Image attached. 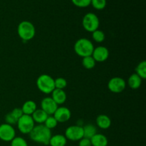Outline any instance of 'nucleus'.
<instances>
[{
    "instance_id": "2",
    "label": "nucleus",
    "mask_w": 146,
    "mask_h": 146,
    "mask_svg": "<svg viewBox=\"0 0 146 146\" xmlns=\"http://www.w3.org/2000/svg\"><path fill=\"white\" fill-rule=\"evenodd\" d=\"M74 48L76 54L84 58L92 55L94 46L89 39L86 38H81L76 41Z\"/></svg>"
},
{
    "instance_id": "16",
    "label": "nucleus",
    "mask_w": 146,
    "mask_h": 146,
    "mask_svg": "<svg viewBox=\"0 0 146 146\" xmlns=\"http://www.w3.org/2000/svg\"><path fill=\"white\" fill-rule=\"evenodd\" d=\"M67 143V139L64 135L56 134L51 135L49 141V144L51 146H65Z\"/></svg>"
},
{
    "instance_id": "22",
    "label": "nucleus",
    "mask_w": 146,
    "mask_h": 146,
    "mask_svg": "<svg viewBox=\"0 0 146 146\" xmlns=\"http://www.w3.org/2000/svg\"><path fill=\"white\" fill-rule=\"evenodd\" d=\"M82 65L86 69H92L96 66V61L91 56L84 57L82 59Z\"/></svg>"
},
{
    "instance_id": "27",
    "label": "nucleus",
    "mask_w": 146,
    "mask_h": 146,
    "mask_svg": "<svg viewBox=\"0 0 146 146\" xmlns=\"http://www.w3.org/2000/svg\"><path fill=\"white\" fill-rule=\"evenodd\" d=\"M11 146H28V144L21 137H15L11 141Z\"/></svg>"
},
{
    "instance_id": "29",
    "label": "nucleus",
    "mask_w": 146,
    "mask_h": 146,
    "mask_svg": "<svg viewBox=\"0 0 146 146\" xmlns=\"http://www.w3.org/2000/svg\"><path fill=\"white\" fill-rule=\"evenodd\" d=\"M5 121L6 122H7L6 123L9 124V125H14V124H17L18 120H17V118H14V117L11 115V113H7V115H6Z\"/></svg>"
},
{
    "instance_id": "18",
    "label": "nucleus",
    "mask_w": 146,
    "mask_h": 146,
    "mask_svg": "<svg viewBox=\"0 0 146 146\" xmlns=\"http://www.w3.org/2000/svg\"><path fill=\"white\" fill-rule=\"evenodd\" d=\"M48 116V115H47V113H46L41 108L36 110L34 113L31 115L34 123H36L38 124H44Z\"/></svg>"
},
{
    "instance_id": "15",
    "label": "nucleus",
    "mask_w": 146,
    "mask_h": 146,
    "mask_svg": "<svg viewBox=\"0 0 146 146\" xmlns=\"http://www.w3.org/2000/svg\"><path fill=\"white\" fill-rule=\"evenodd\" d=\"M96 124L101 129H108L111 125V120L108 115L101 114L96 118Z\"/></svg>"
},
{
    "instance_id": "20",
    "label": "nucleus",
    "mask_w": 146,
    "mask_h": 146,
    "mask_svg": "<svg viewBox=\"0 0 146 146\" xmlns=\"http://www.w3.org/2000/svg\"><path fill=\"white\" fill-rule=\"evenodd\" d=\"M84 129V138L91 139L94 135L97 133L96 128L93 124H87L83 127Z\"/></svg>"
},
{
    "instance_id": "17",
    "label": "nucleus",
    "mask_w": 146,
    "mask_h": 146,
    "mask_svg": "<svg viewBox=\"0 0 146 146\" xmlns=\"http://www.w3.org/2000/svg\"><path fill=\"white\" fill-rule=\"evenodd\" d=\"M21 108L22 110L23 114L31 115L34 113V111L37 109L36 104L34 101H31V100L27 101L26 102H24V104H23L22 107Z\"/></svg>"
},
{
    "instance_id": "23",
    "label": "nucleus",
    "mask_w": 146,
    "mask_h": 146,
    "mask_svg": "<svg viewBox=\"0 0 146 146\" xmlns=\"http://www.w3.org/2000/svg\"><path fill=\"white\" fill-rule=\"evenodd\" d=\"M92 38L97 43H102L105 40L106 35L103 31L99 29H97L92 32Z\"/></svg>"
},
{
    "instance_id": "28",
    "label": "nucleus",
    "mask_w": 146,
    "mask_h": 146,
    "mask_svg": "<svg viewBox=\"0 0 146 146\" xmlns=\"http://www.w3.org/2000/svg\"><path fill=\"white\" fill-rule=\"evenodd\" d=\"M73 4L79 8H85L91 5V0H71Z\"/></svg>"
},
{
    "instance_id": "8",
    "label": "nucleus",
    "mask_w": 146,
    "mask_h": 146,
    "mask_svg": "<svg viewBox=\"0 0 146 146\" xmlns=\"http://www.w3.org/2000/svg\"><path fill=\"white\" fill-rule=\"evenodd\" d=\"M126 82L121 77H113L111 78L108 83V88L111 92L114 94H120L125 90Z\"/></svg>"
},
{
    "instance_id": "19",
    "label": "nucleus",
    "mask_w": 146,
    "mask_h": 146,
    "mask_svg": "<svg viewBox=\"0 0 146 146\" xmlns=\"http://www.w3.org/2000/svg\"><path fill=\"white\" fill-rule=\"evenodd\" d=\"M128 84L132 89H138L142 84V79L136 74H133L128 79Z\"/></svg>"
},
{
    "instance_id": "3",
    "label": "nucleus",
    "mask_w": 146,
    "mask_h": 146,
    "mask_svg": "<svg viewBox=\"0 0 146 146\" xmlns=\"http://www.w3.org/2000/svg\"><path fill=\"white\" fill-rule=\"evenodd\" d=\"M18 35L23 41H28L33 39L36 34V29L34 24L29 21H22L17 27Z\"/></svg>"
},
{
    "instance_id": "9",
    "label": "nucleus",
    "mask_w": 146,
    "mask_h": 146,
    "mask_svg": "<svg viewBox=\"0 0 146 146\" xmlns=\"http://www.w3.org/2000/svg\"><path fill=\"white\" fill-rule=\"evenodd\" d=\"M16 137L15 129L12 125L7 123L0 125V139L5 142H11Z\"/></svg>"
},
{
    "instance_id": "14",
    "label": "nucleus",
    "mask_w": 146,
    "mask_h": 146,
    "mask_svg": "<svg viewBox=\"0 0 146 146\" xmlns=\"http://www.w3.org/2000/svg\"><path fill=\"white\" fill-rule=\"evenodd\" d=\"M92 146H108V138L101 133H96L90 139Z\"/></svg>"
},
{
    "instance_id": "6",
    "label": "nucleus",
    "mask_w": 146,
    "mask_h": 146,
    "mask_svg": "<svg viewBox=\"0 0 146 146\" xmlns=\"http://www.w3.org/2000/svg\"><path fill=\"white\" fill-rule=\"evenodd\" d=\"M19 131L23 134H29L35 126V123L31 115L23 114L17 123Z\"/></svg>"
},
{
    "instance_id": "12",
    "label": "nucleus",
    "mask_w": 146,
    "mask_h": 146,
    "mask_svg": "<svg viewBox=\"0 0 146 146\" xmlns=\"http://www.w3.org/2000/svg\"><path fill=\"white\" fill-rule=\"evenodd\" d=\"M53 116L58 123H64L68 121L71 117V111L66 107H58Z\"/></svg>"
},
{
    "instance_id": "1",
    "label": "nucleus",
    "mask_w": 146,
    "mask_h": 146,
    "mask_svg": "<svg viewBox=\"0 0 146 146\" xmlns=\"http://www.w3.org/2000/svg\"><path fill=\"white\" fill-rule=\"evenodd\" d=\"M51 131L44 124H38L35 125L29 133V137L33 141L38 143L47 145L49 144L51 137Z\"/></svg>"
},
{
    "instance_id": "30",
    "label": "nucleus",
    "mask_w": 146,
    "mask_h": 146,
    "mask_svg": "<svg viewBox=\"0 0 146 146\" xmlns=\"http://www.w3.org/2000/svg\"><path fill=\"white\" fill-rule=\"evenodd\" d=\"M11 113V115L14 117L15 118H17V120H19V118L23 115V112L21 108H15L14 109L12 110L11 112H10Z\"/></svg>"
},
{
    "instance_id": "13",
    "label": "nucleus",
    "mask_w": 146,
    "mask_h": 146,
    "mask_svg": "<svg viewBox=\"0 0 146 146\" xmlns=\"http://www.w3.org/2000/svg\"><path fill=\"white\" fill-rule=\"evenodd\" d=\"M51 98L55 101L57 105H61L64 104L66 101V94L64 90L55 88L51 93Z\"/></svg>"
},
{
    "instance_id": "7",
    "label": "nucleus",
    "mask_w": 146,
    "mask_h": 146,
    "mask_svg": "<svg viewBox=\"0 0 146 146\" xmlns=\"http://www.w3.org/2000/svg\"><path fill=\"white\" fill-rule=\"evenodd\" d=\"M66 138L69 141H79L84 138V129L81 125H71L66 129Z\"/></svg>"
},
{
    "instance_id": "10",
    "label": "nucleus",
    "mask_w": 146,
    "mask_h": 146,
    "mask_svg": "<svg viewBox=\"0 0 146 146\" xmlns=\"http://www.w3.org/2000/svg\"><path fill=\"white\" fill-rule=\"evenodd\" d=\"M58 107V105L51 98V97H46L41 102V109H42L48 115H54Z\"/></svg>"
},
{
    "instance_id": "5",
    "label": "nucleus",
    "mask_w": 146,
    "mask_h": 146,
    "mask_svg": "<svg viewBox=\"0 0 146 146\" xmlns=\"http://www.w3.org/2000/svg\"><path fill=\"white\" fill-rule=\"evenodd\" d=\"M82 25L86 31L92 33L96 30L98 29L100 25L99 19L94 13H87L83 17Z\"/></svg>"
},
{
    "instance_id": "24",
    "label": "nucleus",
    "mask_w": 146,
    "mask_h": 146,
    "mask_svg": "<svg viewBox=\"0 0 146 146\" xmlns=\"http://www.w3.org/2000/svg\"><path fill=\"white\" fill-rule=\"evenodd\" d=\"M106 0H91V4L95 9L102 10L106 7Z\"/></svg>"
},
{
    "instance_id": "4",
    "label": "nucleus",
    "mask_w": 146,
    "mask_h": 146,
    "mask_svg": "<svg viewBox=\"0 0 146 146\" xmlns=\"http://www.w3.org/2000/svg\"><path fill=\"white\" fill-rule=\"evenodd\" d=\"M36 86L43 94H51L55 89L54 79L48 74H42L37 78Z\"/></svg>"
},
{
    "instance_id": "31",
    "label": "nucleus",
    "mask_w": 146,
    "mask_h": 146,
    "mask_svg": "<svg viewBox=\"0 0 146 146\" xmlns=\"http://www.w3.org/2000/svg\"><path fill=\"white\" fill-rule=\"evenodd\" d=\"M78 146H92L90 139L86 138H83L78 143Z\"/></svg>"
},
{
    "instance_id": "25",
    "label": "nucleus",
    "mask_w": 146,
    "mask_h": 146,
    "mask_svg": "<svg viewBox=\"0 0 146 146\" xmlns=\"http://www.w3.org/2000/svg\"><path fill=\"white\" fill-rule=\"evenodd\" d=\"M57 124H58V122H57L56 120L55 119L53 115H48V118H46V120L44 122V125H45L46 128H48V129H52V128H54L55 127H56Z\"/></svg>"
},
{
    "instance_id": "11",
    "label": "nucleus",
    "mask_w": 146,
    "mask_h": 146,
    "mask_svg": "<svg viewBox=\"0 0 146 146\" xmlns=\"http://www.w3.org/2000/svg\"><path fill=\"white\" fill-rule=\"evenodd\" d=\"M91 56L94 58L96 62H104L108 59L109 56V51L106 47L100 46L94 48Z\"/></svg>"
},
{
    "instance_id": "26",
    "label": "nucleus",
    "mask_w": 146,
    "mask_h": 146,
    "mask_svg": "<svg viewBox=\"0 0 146 146\" xmlns=\"http://www.w3.org/2000/svg\"><path fill=\"white\" fill-rule=\"evenodd\" d=\"M54 85H55V88L64 90L66 87L67 81L64 78L58 77V78L54 79Z\"/></svg>"
},
{
    "instance_id": "21",
    "label": "nucleus",
    "mask_w": 146,
    "mask_h": 146,
    "mask_svg": "<svg viewBox=\"0 0 146 146\" xmlns=\"http://www.w3.org/2000/svg\"><path fill=\"white\" fill-rule=\"evenodd\" d=\"M135 74L141 77L142 80L146 78V61H142L137 65L135 68Z\"/></svg>"
}]
</instances>
